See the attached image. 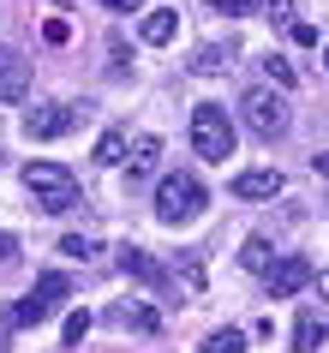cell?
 I'll return each instance as SVG.
<instances>
[{
	"label": "cell",
	"mask_w": 329,
	"mask_h": 353,
	"mask_svg": "<svg viewBox=\"0 0 329 353\" xmlns=\"http://www.w3.org/2000/svg\"><path fill=\"white\" fill-rule=\"evenodd\" d=\"M108 323L138 330V335H156V330H162V312H156V305H144V299H126V305H108Z\"/></svg>",
	"instance_id": "obj_10"
},
{
	"label": "cell",
	"mask_w": 329,
	"mask_h": 353,
	"mask_svg": "<svg viewBox=\"0 0 329 353\" xmlns=\"http://www.w3.org/2000/svg\"><path fill=\"white\" fill-rule=\"evenodd\" d=\"M203 353H246V330H216V335H203Z\"/></svg>",
	"instance_id": "obj_17"
},
{
	"label": "cell",
	"mask_w": 329,
	"mask_h": 353,
	"mask_svg": "<svg viewBox=\"0 0 329 353\" xmlns=\"http://www.w3.org/2000/svg\"><path fill=\"white\" fill-rule=\"evenodd\" d=\"M239 263H246V270H257V276H270V263H275L270 240H263V234H252V240H246V252H239Z\"/></svg>",
	"instance_id": "obj_15"
},
{
	"label": "cell",
	"mask_w": 329,
	"mask_h": 353,
	"mask_svg": "<svg viewBox=\"0 0 329 353\" xmlns=\"http://www.w3.org/2000/svg\"><path fill=\"white\" fill-rule=\"evenodd\" d=\"M24 192L42 216H60V210L78 204V174L60 162H24Z\"/></svg>",
	"instance_id": "obj_1"
},
{
	"label": "cell",
	"mask_w": 329,
	"mask_h": 353,
	"mask_svg": "<svg viewBox=\"0 0 329 353\" xmlns=\"http://www.w3.org/2000/svg\"><path fill=\"white\" fill-rule=\"evenodd\" d=\"M60 299H72V276H60V270L37 276V288H30V294L6 305V330H37V323H48Z\"/></svg>",
	"instance_id": "obj_2"
},
{
	"label": "cell",
	"mask_w": 329,
	"mask_h": 353,
	"mask_svg": "<svg viewBox=\"0 0 329 353\" xmlns=\"http://www.w3.org/2000/svg\"><path fill=\"white\" fill-rule=\"evenodd\" d=\"M19 258V240H12V234H0V263H12Z\"/></svg>",
	"instance_id": "obj_25"
},
{
	"label": "cell",
	"mask_w": 329,
	"mask_h": 353,
	"mask_svg": "<svg viewBox=\"0 0 329 353\" xmlns=\"http://www.w3.org/2000/svg\"><path fill=\"white\" fill-rule=\"evenodd\" d=\"M84 114L66 108V102H37V108L24 114V138H60V132H72Z\"/></svg>",
	"instance_id": "obj_6"
},
{
	"label": "cell",
	"mask_w": 329,
	"mask_h": 353,
	"mask_svg": "<svg viewBox=\"0 0 329 353\" xmlns=\"http://www.w3.org/2000/svg\"><path fill=\"white\" fill-rule=\"evenodd\" d=\"M126 132H120V126H114V132H102V138H96V162H102V168H114V162H120V156H126Z\"/></svg>",
	"instance_id": "obj_16"
},
{
	"label": "cell",
	"mask_w": 329,
	"mask_h": 353,
	"mask_svg": "<svg viewBox=\"0 0 329 353\" xmlns=\"http://www.w3.org/2000/svg\"><path fill=\"white\" fill-rule=\"evenodd\" d=\"M84 335H90V312L78 305V312H66V347H78Z\"/></svg>",
	"instance_id": "obj_22"
},
{
	"label": "cell",
	"mask_w": 329,
	"mask_h": 353,
	"mask_svg": "<svg viewBox=\"0 0 329 353\" xmlns=\"http://www.w3.org/2000/svg\"><path fill=\"white\" fill-rule=\"evenodd\" d=\"M263 72H270L275 84H281V90H293V84H299V72H293V66H288L281 54H263Z\"/></svg>",
	"instance_id": "obj_19"
},
{
	"label": "cell",
	"mask_w": 329,
	"mask_h": 353,
	"mask_svg": "<svg viewBox=\"0 0 329 353\" xmlns=\"http://www.w3.org/2000/svg\"><path fill=\"white\" fill-rule=\"evenodd\" d=\"M263 281H270V299H293V294H306L317 276H311V263H306V258H275Z\"/></svg>",
	"instance_id": "obj_7"
},
{
	"label": "cell",
	"mask_w": 329,
	"mask_h": 353,
	"mask_svg": "<svg viewBox=\"0 0 329 353\" xmlns=\"http://www.w3.org/2000/svg\"><path fill=\"white\" fill-rule=\"evenodd\" d=\"M263 0H210V12H221V19H252Z\"/></svg>",
	"instance_id": "obj_20"
},
{
	"label": "cell",
	"mask_w": 329,
	"mask_h": 353,
	"mask_svg": "<svg viewBox=\"0 0 329 353\" xmlns=\"http://www.w3.org/2000/svg\"><path fill=\"white\" fill-rule=\"evenodd\" d=\"M288 37H293V42H299V48H317V30H311V24H306V19H293V24H288Z\"/></svg>",
	"instance_id": "obj_23"
},
{
	"label": "cell",
	"mask_w": 329,
	"mask_h": 353,
	"mask_svg": "<svg viewBox=\"0 0 329 353\" xmlns=\"http://www.w3.org/2000/svg\"><path fill=\"white\" fill-rule=\"evenodd\" d=\"M24 90H30V60L0 42V102H19Z\"/></svg>",
	"instance_id": "obj_8"
},
{
	"label": "cell",
	"mask_w": 329,
	"mask_h": 353,
	"mask_svg": "<svg viewBox=\"0 0 329 353\" xmlns=\"http://www.w3.org/2000/svg\"><path fill=\"white\" fill-rule=\"evenodd\" d=\"M0 353H6V330H0Z\"/></svg>",
	"instance_id": "obj_30"
},
{
	"label": "cell",
	"mask_w": 329,
	"mask_h": 353,
	"mask_svg": "<svg viewBox=\"0 0 329 353\" xmlns=\"http://www.w3.org/2000/svg\"><path fill=\"white\" fill-rule=\"evenodd\" d=\"M311 168H317V174H329V150H317V156H311Z\"/></svg>",
	"instance_id": "obj_27"
},
{
	"label": "cell",
	"mask_w": 329,
	"mask_h": 353,
	"mask_svg": "<svg viewBox=\"0 0 329 353\" xmlns=\"http://www.w3.org/2000/svg\"><path fill=\"white\" fill-rule=\"evenodd\" d=\"M42 37H48V42H54V48H60V42L72 37V24H66V19H48V24H42Z\"/></svg>",
	"instance_id": "obj_24"
},
{
	"label": "cell",
	"mask_w": 329,
	"mask_h": 353,
	"mask_svg": "<svg viewBox=\"0 0 329 353\" xmlns=\"http://www.w3.org/2000/svg\"><path fill=\"white\" fill-rule=\"evenodd\" d=\"M228 54H234V48H216V42H210V48L192 54V72H228Z\"/></svg>",
	"instance_id": "obj_18"
},
{
	"label": "cell",
	"mask_w": 329,
	"mask_h": 353,
	"mask_svg": "<svg viewBox=\"0 0 329 353\" xmlns=\"http://www.w3.org/2000/svg\"><path fill=\"white\" fill-rule=\"evenodd\" d=\"M239 114H246V126H252L257 138H281V132H288V102H281V90H270V84H252V90L239 96Z\"/></svg>",
	"instance_id": "obj_5"
},
{
	"label": "cell",
	"mask_w": 329,
	"mask_h": 353,
	"mask_svg": "<svg viewBox=\"0 0 329 353\" xmlns=\"http://www.w3.org/2000/svg\"><path fill=\"white\" fill-rule=\"evenodd\" d=\"M234 198H252V204L281 198V174H275V168H246V174L234 180Z\"/></svg>",
	"instance_id": "obj_11"
},
{
	"label": "cell",
	"mask_w": 329,
	"mask_h": 353,
	"mask_svg": "<svg viewBox=\"0 0 329 353\" xmlns=\"http://www.w3.org/2000/svg\"><path fill=\"white\" fill-rule=\"evenodd\" d=\"M323 341H329V312L323 305H306L299 323H293V353H317Z\"/></svg>",
	"instance_id": "obj_9"
},
{
	"label": "cell",
	"mask_w": 329,
	"mask_h": 353,
	"mask_svg": "<svg viewBox=\"0 0 329 353\" xmlns=\"http://www.w3.org/2000/svg\"><path fill=\"white\" fill-rule=\"evenodd\" d=\"M323 72H329V42H323Z\"/></svg>",
	"instance_id": "obj_29"
},
{
	"label": "cell",
	"mask_w": 329,
	"mask_h": 353,
	"mask_svg": "<svg viewBox=\"0 0 329 353\" xmlns=\"http://www.w3.org/2000/svg\"><path fill=\"white\" fill-rule=\"evenodd\" d=\"M156 162H162V138H132L126 174H156Z\"/></svg>",
	"instance_id": "obj_14"
},
{
	"label": "cell",
	"mask_w": 329,
	"mask_h": 353,
	"mask_svg": "<svg viewBox=\"0 0 329 353\" xmlns=\"http://www.w3.org/2000/svg\"><path fill=\"white\" fill-rule=\"evenodd\" d=\"M234 120L221 114V102H198L192 108V150H198L203 162H228L234 156Z\"/></svg>",
	"instance_id": "obj_4"
},
{
	"label": "cell",
	"mask_w": 329,
	"mask_h": 353,
	"mask_svg": "<svg viewBox=\"0 0 329 353\" xmlns=\"http://www.w3.org/2000/svg\"><path fill=\"white\" fill-rule=\"evenodd\" d=\"M102 6H108V12H138L144 0H102Z\"/></svg>",
	"instance_id": "obj_26"
},
{
	"label": "cell",
	"mask_w": 329,
	"mask_h": 353,
	"mask_svg": "<svg viewBox=\"0 0 329 353\" xmlns=\"http://www.w3.org/2000/svg\"><path fill=\"white\" fill-rule=\"evenodd\" d=\"M317 294H323V299H329V270H323V276H317Z\"/></svg>",
	"instance_id": "obj_28"
},
{
	"label": "cell",
	"mask_w": 329,
	"mask_h": 353,
	"mask_svg": "<svg viewBox=\"0 0 329 353\" xmlns=\"http://www.w3.org/2000/svg\"><path fill=\"white\" fill-rule=\"evenodd\" d=\"M174 30H180V12H174V6L144 12V42H150V48H168V42H174Z\"/></svg>",
	"instance_id": "obj_13"
},
{
	"label": "cell",
	"mask_w": 329,
	"mask_h": 353,
	"mask_svg": "<svg viewBox=\"0 0 329 353\" xmlns=\"http://www.w3.org/2000/svg\"><path fill=\"white\" fill-rule=\"evenodd\" d=\"M203 210H210V192L192 180V174H168L162 186H156V216H162L168 228H186V222H198Z\"/></svg>",
	"instance_id": "obj_3"
},
{
	"label": "cell",
	"mask_w": 329,
	"mask_h": 353,
	"mask_svg": "<svg viewBox=\"0 0 329 353\" xmlns=\"http://www.w3.org/2000/svg\"><path fill=\"white\" fill-rule=\"evenodd\" d=\"M120 270H126V276H138V281H150V288H168V270L156 258H150V252H138V245H126V252H120Z\"/></svg>",
	"instance_id": "obj_12"
},
{
	"label": "cell",
	"mask_w": 329,
	"mask_h": 353,
	"mask_svg": "<svg viewBox=\"0 0 329 353\" xmlns=\"http://www.w3.org/2000/svg\"><path fill=\"white\" fill-rule=\"evenodd\" d=\"M60 258H96V240L90 234H66L60 240Z\"/></svg>",
	"instance_id": "obj_21"
}]
</instances>
